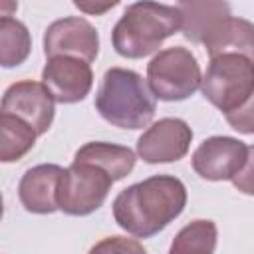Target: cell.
Wrapping results in <instances>:
<instances>
[{
  "label": "cell",
  "mask_w": 254,
  "mask_h": 254,
  "mask_svg": "<svg viewBox=\"0 0 254 254\" xmlns=\"http://www.w3.org/2000/svg\"><path fill=\"white\" fill-rule=\"evenodd\" d=\"M18 12V2L14 0H0V18L14 16Z\"/></svg>",
  "instance_id": "cell-21"
},
{
  "label": "cell",
  "mask_w": 254,
  "mask_h": 254,
  "mask_svg": "<svg viewBox=\"0 0 254 254\" xmlns=\"http://www.w3.org/2000/svg\"><path fill=\"white\" fill-rule=\"evenodd\" d=\"M64 167L44 163L28 169L18 185L22 206L32 214H52L58 210V185Z\"/></svg>",
  "instance_id": "cell-12"
},
{
  "label": "cell",
  "mask_w": 254,
  "mask_h": 254,
  "mask_svg": "<svg viewBox=\"0 0 254 254\" xmlns=\"http://www.w3.org/2000/svg\"><path fill=\"white\" fill-rule=\"evenodd\" d=\"M190 165L200 179L232 181L242 192L252 194V145L226 135L204 139L192 153Z\"/></svg>",
  "instance_id": "cell-5"
},
{
  "label": "cell",
  "mask_w": 254,
  "mask_h": 254,
  "mask_svg": "<svg viewBox=\"0 0 254 254\" xmlns=\"http://www.w3.org/2000/svg\"><path fill=\"white\" fill-rule=\"evenodd\" d=\"M36 131L22 119L0 113V163H16L36 145Z\"/></svg>",
  "instance_id": "cell-17"
},
{
  "label": "cell",
  "mask_w": 254,
  "mask_h": 254,
  "mask_svg": "<svg viewBox=\"0 0 254 254\" xmlns=\"http://www.w3.org/2000/svg\"><path fill=\"white\" fill-rule=\"evenodd\" d=\"M119 2L117 0H113V2H103V4H93V2H79V0H75L73 2V6L77 8V10H81V12H85V14H95V16H99V14H105L107 10H111V8H115Z\"/></svg>",
  "instance_id": "cell-20"
},
{
  "label": "cell",
  "mask_w": 254,
  "mask_h": 254,
  "mask_svg": "<svg viewBox=\"0 0 254 254\" xmlns=\"http://www.w3.org/2000/svg\"><path fill=\"white\" fill-rule=\"evenodd\" d=\"M181 18L175 6L159 2L129 4L111 32L113 50L127 60H141L155 54L161 44L177 34Z\"/></svg>",
  "instance_id": "cell-4"
},
{
  "label": "cell",
  "mask_w": 254,
  "mask_h": 254,
  "mask_svg": "<svg viewBox=\"0 0 254 254\" xmlns=\"http://www.w3.org/2000/svg\"><path fill=\"white\" fill-rule=\"evenodd\" d=\"M95 111L119 129H143L157 111V99L141 73L125 67H109L95 93Z\"/></svg>",
  "instance_id": "cell-3"
},
{
  "label": "cell",
  "mask_w": 254,
  "mask_h": 254,
  "mask_svg": "<svg viewBox=\"0 0 254 254\" xmlns=\"http://www.w3.org/2000/svg\"><path fill=\"white\" fill-rule=\"evenodd\" d=\"M87 254H147V250L137 238L107 236L95 242Z\"/></svg>",
  "instance_id": "cell-19"
},
{
  "label": "cell",
  "mask_w": 254,
  "mask_h": 254,
  "mask_svg": "<svg viewBox=\"0 0 254 254\" xmlns=\"http://www.w3.org/2000/svg\"><path fill=\"white\" fill-rule=\"evenodd\" d=\"M99 54V34L81 16H67L52 22L44 32V56L75 58L91 64Z\"/></svg>",
  "instance_id": "cell-8"
},
{
  "label": "cell",
  "mask_w": 254,
  "mask_h": 254,
  "mask_svg": "<svg viewBox=\"0 0 254 254\" xmlns=\"http://www.w3.org/2000/svg\"><path fill=\"white\" fill-rule=\"evenodd\" d=\"M0 113H10L24 123H28L36 135L48 133L56 115V101L50 91L42 85V81L22 79L12 85L2 95Z\"/></svg>",
  "instance_id": "cell-9"
},
{
  "label": "cell",
  "mask_w": 254,
  "mask_h": 254,
  "mask_svg": "<svg viewBox=\"0 0 254 254\" xmlns=\"http://www.w3.org/2000/svg\"><path fill=\"white\" fill-rule=\"evenodd\" d=\"M187 206V187L173 175H153L127 189L113 200V218L135 238H151L165 230Z\"/></svg>",
  "instance_id": "cell-1"
},
{
  "label": "cell",
  "mask_w": 254,
  "mask_h": 254,
  "mask_svg": "<svg viewBox=\"0 0 254 254\" xmlns=\"http://www.w3.org/2000/svg\"><path fill=\"white\" fill-rule=\"evenodd\" d=\"M210 58L220 54H242L252 58L254 54V26L244 18L230 16L214 32V36L204 44Z\"/></svg>",
  "instance_id": "cell-15"
},
{
  "label": "cell",
  "mask_w": 254,
  "mask_h": 254,
  "mask_svg": "<svg viewBox=\"0 0 254 254\" xmlns=\"http://www.w3.org/2000/svg\"><path fill=\"white\" fill-rule=\"evenodd\" d=\"M200 91L228 125L244 135L254 133V60L242 54H220L210 58Z\"/></svg>",
  "instance_id": "cell-2"
},
{
  "label": "cell",
  "mask_w": 254,
  "mask_h": 254,
  "mask_svg": "<svg viewBox=\"0 0 254 254\" xmlns=\"http://www.w3.org/2000/svg\"><path fill=\"white\" fill-rule=\"evenodd\" d=\"M192 141V129L185 119L163 117L149 125L137 139V155L149 165L181 161Z\"/></svg>",
  "instance_id": "cell-10"
},
{
  "label": "cell",
  "mask_w": 254,
  "mask_h": 254,
  "mask_svg": "<svg viewBox=\"0 0 254 254\" xmlns=\"http://www.w3.org/2000/svg\"><path fill=\"white\" fill-rule=\"evenodd\" d=\"M218 230L212 220L196 218L185 224L173 238L169 254H214Z\"/></svg>",
  "instance_id": "cell-18"
},
{
  "label": "cell",
  "mask_w": 254,
  "mask_h": 254,
  "mask_svg": "<svg viewBox=\"0 0 254 254\" xmlns=\"http://www.w3.org/2000/svg\"><path fill=\"white\" fill-rule=\"evenodd\" d=\"M42 85L58 103H79L93 87V71L89 64L75 58H50L42 69Z\"/></svg>",
  "instance_id": "cell-11"
},
{
  "label": "cell",
  "mask_w": 254,
  "mask_h": 254,
  "mask_svg": "<svg viewBox=\"0 0 254 254\" xmlns=\"http://www.w3.org/2000/svg\"><path fill=\"white\" fill-rule=\"evenodd\" d=\"M113 179L97 165L73 159L64 169L58 185V210L69 216H87L103 206Z\"/></svg>",
  "instance_id": "cell-7"
},
{
  "label": "cell",
  "mask_w": 254,
  "mask_h": 254,
  "mask_svg": "<svg viewBox=\"0 0 254 254\" xmlns=\"http://www.w3.org/2000/svg\"><path fill=\"white\" fill-rule=\"evenodd\" d=\"M181 18V32L192 44H206L214 32L228 20L230 4L220 0H187L175 4Z\"/></svg>",
  "instance_id": "cell-13"
},
{
  "label": "cell",
  "mask_w": 254,
  "mask_h": 254,
  "mask_svg": "<svg viewBox=\"0 0 254 254\" xmlns=\"http://www.w3.org/2000/svg\"><path fill=\"white\" fill-rule=\"evenodd\" d=\"M200 65L183 46L159 50L147 64V85L155 99L185 101L200 87Z\"/></svg>",
  "instance_id": "cell-6"
},
{
  "label": "cell",
  "mask_w": 254,
  "mask_h": 254,
  "mask_svg": "<svg viewBox=\"0 0 254 254\" xmlns=\"http://www.w3.org/2000/svg\"><path fill=\"white\" fill-rule=\"evenodd\" d=\"M4 216V198H2V192H0V220Z\"/></svg>",
  "instance_id": "cell-22"
},
{
  "label": "cell",
  "mask_w": 254,
  "mask_h": 254,
  "mask_svg": "<svg viewBox=\"0 0 254 254\" xmlns=\"http://www.w3.org/2000/svg\"><path fill=\"white\" fill-rule=\"evenodd\" d=\"M73 159L89 161V163L101 167L117 183L133 171L137 155L129 147H123V145L105 143V141H89L75 151Z\"/></svg>",
  "instance_id": "cell-14"
},
{
  "label": "cell",
  "mask_w": 254,
  "mask_h": 254,
  "mask_svg": "<svg viewBox=\"0 0 254 254\" xmlns=\"http://www.w3.org/2000/svg\"><path fill=\"white\" fill-rule=\"evenodd\" d=\"M32 54V36L24 22L14 16L0 18V67H18Z\"/></svg>",
  "instance_id": "cell-16"
}]
</instances>
